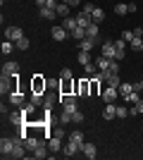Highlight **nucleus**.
Returning a JSON list of instances; mask_svg holds the SVG:
<instances>
[{
	"label": "nucleus",
	"instance_id": "obj_44",
	"mask_svg": "<svg viewBox=\"0 0 143 160\" xmlns=\"http://www.w3.org/2000/svg\"><path fill=\"white\" fill-rule=\"evenodd\" d=\"M43 7H50V10H55V7H57V0H45V5Z\"/></svg>",
	"mask_w": 143,
	"mask_h": 160
},
{
	"label": "nucleus",
	"instance_id": "obj_16",
	"mask_svg": "<svg viewBox=\"0 0 143 160\" xmlns=\"http://www.w3.org/2000/svg\"><path fill=\"white\" fill-rule=\"evenodd\" d=\"M43 141L41 139H36V136H26V141H24V146H26V151H31V153H34L36 148L41 146Z\"/></svg>",
	"mask_w": 143,
	"mask_h": 160
},
{
	"label": "nucleus",
	"instance_id": "obj_3",
	"mask_svg": "<svg viewBox=\"0 0 143 160\" xmlns=\"http://www.w3.org/2000/svg\"><path fill=\"white\" fill-rule=\"evenodd\" d=\"M12 151H14V139L5 136V139L0 141V153H2V158H12Z\"/></svg>",
	"mask_w": 143,
	"mask_h": 160
},
{
	"label": "nucleus",
	"instance_id": "obj_19",
	"mask_svg": "<svg viewBox=\"0 0 143 160\" xmlns=\"http://www.w3.org/2000/svg\"><path fill=\"white\" fill-rule=\"evenodd\" d=\"M69 7H72V5H67V2H57L55 12H57V14L62 17V19H64V17H69Z\"/></svg>",
	"mask_w": 143,
	"mask_h": 160
},
{
	"label": "nucleus",
	"instance_id": "obj_6",
	"mask_svg": "<svg viewBox=\"0 0 143 160\" xmlns=\"http://www.w3.org/2000/svg\"><path fill=\"white\" fill-rule=\"evenodd\" d=\"M50 36H53L55 41H64V38H72V36H69V31L64 27H53L50 29Z\"/></svg>",
	"mask_w": 143,
	"mask_h": 160
},
{
	"label": "nucleus",
	"instance_id": "obj_7",
	"mask_svg": "<svg viewBox=\"0 0 143 160\" xmlns=\"http://www.w3.org/2000/svg\"><path fill=\"white\" fill-rule=\"evenodd\" d=\"M74 91H76V93H79V96H91V81H86V79L76 81Z\"/></svg>",
	"mask_w": 143,
	"mask_h": 160
},
{
	"label": "nucleus",
	"instance_id": "obj_43",
	"mask_svg": "<svg viewBox=\"0 0 143 160\" xmlns=\"http://www.w3.org/2000/svg\"><path fill=\"white\" fill-rule=\"evenodd\" d=\"M34 88L41 93V88H45V81H41V79H36V84H34Z\"/></svg>",
	"mask_w": 143,
	"mask_h": 160
},
{
	"label": "nucleus",
	"instance_id": "obj_17",
	"mask_svg": "<svg viewBox=\"0 0 143 160\" xmlns=\"http://www.w3.org/2000/svg\"><path fill=\"white\" fill-rule=\"evenodd\" d=\"M62 27H64L69 33H72L76 27H79V24H76V17H64V19H62Z\"/></svg>",
	"mask_w": 143,
	"mask_h": 160
},
{
	"label": "nucleus",
	"instance_id": "obj_11",
	"mask_svg": "<svg viewBox=\"0 0 143 160\" xmlns=\"http://www.w3.org/2000/svg\"><path fill=\"white\" fill-rule=\"evenodd\" d=\"M76 153H81V151H79L72 141H67V143L62 146V155H64V158H72V155H76Z\"/></svg>",
	"mask_w": 143,
	"mask_h": 160
},
{
	"label": "nucleus",
	"instance_id": "obj_9",
	"mask_svg": "<svg viewBox=\"0 0 143 160\" xmlns=\"http://www.w3.org/2000/svg\"><path fill=\"white\" fill-rule=\"evenodd\" d=\"M95 46H98V38H83V41H79V50H86V53H91Z\"/></svg>",
	"mask_w": 143,
	"mask_h": 160
},
{
	"label": "nucleus",
	"instance_id": "obj_26",
	"mask_svg": "<svg viewBox=\"0 0 143 160\" xmlns=\"http://www.w3.org/2000/svg\"><path fill=\"white\" fill-rule=\"evenodd\" d=\"M55 10H50V7H41V19H55Z\"/></svg>",
	"mask_w": 143,
	"mask_h": 160
},
{
	"label": "nucleus",
	"instance_id": "obj_1",
	"mask_svg": "<svg viewBox=\"0 0 143 160\" xmlns=\"http://www.w3.org/2000/svg\"><path fill=\"white\" fill-rule=\"evenodd\" d=\"M60 103H62V110H64V112H69V115L79 110V105H76V96H74V93H67L64 98H60Z\"/></svg>",
	"mask_w": 143,
	"mask_h": 160
},
{
	"label": "nucleus",
	"instance_id": "obj_4",
	"mask_svg": "<svg viewBox=\"0 0 143 160\" xmlns=\"http://www.w3.org/2000/svg\"><path fill=\"white\" fill-rule=\"evenodd\" d=\"M100 55H105V58H110V60H115V55H117L115 41H105V43L100 46Z\"/></svg>",
	"mask_w": 143,
	"mask_h": 160
},
{
	"label": "nucleus",
	"instance_id": "obj_23",
	"mask_svg": "<svg viewBox=\"0 0 143 160\" xmlns=\"http://www.w3.org/2000/svg\"><path fill=\"white\" fill-rule=\"evenodd\" d=\"M14 48H17V46H14V41H7V38H5V41H2V48H0V50H2V55H10Z\"/></svg>",
	"mask_w": 143,
	"mask_h": 160
},
{
	"label": "nucleus",
	"instance_id": "obj_28",
	"mask_svg": "<svg viewBox=\"0 0 143 160\" xmlns=\"http://www.w3.org/2000/svg\"><path fill=\"white\" fill-rule=\"evenodd\" d=\"M91 17H93V22H95V24H100V22L105 19V12H102L100 7H95V10H93V14H91Z\"/></svg>",
	"mask_w": 143,
	"mask_h": 160
},
{
	"label": "nucleus",
	"instance_id": "obj_45",
	"mask_svg": "<svg viewBox=\"0 0 143 160\" xmlns=\"http://www.w3.org/2000/svg\"><path fill=\"white\" fill-rule=\"evenodd\" d=\"M134 36H136V38H141V36H143V29L136 27V29H134Z\"/></svg>",
	"mask_w": 143,
	"mask_h": 160
},
{
	"label": "nucleus",
	"instance_id": "obj_36",
	"mask_svg": "<svg viewBox=\"0 0 143 160\" xmlns=\"http://www.w3.org/2000/svg\"><path fill=\"white\" fill-rule=\"evenodd\" d=\"M72 122H76V124H81V122H83V112H81V110L72 112Z\"/></svg>",
	"mask_w": 143,
	"mask_h": 160
},
{
	"label": "nucleus",
	"instance_id": "obj_25",
	"mask_svg": "<svg viewBox=\"0 0 143 160\" xmlns=\"http://www.w3.org/2000/svg\"><path fill=\"white\" fill-rule=\"evenodd\" d=\"M69 36H72V38H79V41H83V38H86V29H83V27H76L74 31L69 33Z\"/></svg>",
	"mask_w": 143,
	"mask_h": 160
},
{
	"label": "nucleus",
	"instance_id": "obj_38",
	"mask_svg": "<svg viewBox=\"0 0 143 160\" xmlns=\"http://www.w3.org/2000/svg\"><path fill=\"white\" fill-rule=\"evenodd\" d=\"M122 38L126 41V43H131V38H134V29H126V31H122Z\"/></svg>",
	"mask_w": 143,
	"mask_h": 160
},
{
	"label": "nucleus",
	"instance_id": "obj_29",
	"mask_svg": "<svg viewBox=\"0 0 143 160\" xmlns=\"http://www.w3.org/2000/svg\"><path fill=\"white\" fill-rule=\"evenodd\" d=\"M131 91H136V88H134V84H126V81H122V86H119V93H122V96H129Z\"/></svg>",
	"mask_w": 143,
	"mask_h": 160
},
{
	"label": "nucleus",
	"instance_id": "obj_31",
	"mask_svg": "<svg viewBox=\"0 0 143 160\" xmlns=\"http://www.w3.org/2000/svg\"><path fill=\"white\" fill-rule=\"evenodd\" d=\"M129 12V5H124V2H119V5H115V14L117 17H122V14Z\"/></svg>",
	"mask_w": 143,
	"mask_h": 160
},
{
	"label": "nucleus",
	"instance_id": "obj_13",
	"mask_svg": "<svg viewBox=\"0 0 143 160\" xmlns=\"http://www.w3.org/2000/svg\"><path fill=\"white\" fill-rule=\"evenodd\" d=\"M69 141H72V143H74L79 151H81L83 143H86V141H83V134H81V132H72V134H69Z\"/></svg>",
	"mask_w": 143,
	"mask_h": 160
},
{
	"label": "nucleus",
	"instance_id": "obj_40",
	"mask_svg": "<svg viewBox=\"0 0 143 160\" xmlns=\"http://www.w3.org/2000/svg\"><path fill=\"white\" fill-rule=\"evenodd\" d=\"M60 122H62V124H67V122H72V115L62 110V115H60Z\"/></svg>",
	"mask_w": 143,
	"mask_h": 160
},
{
	"label": "nucleus",
	"instance_id": "obj_22",
	"mask_svg": "<svg viewBox=\"0 0 143 160\" xmlns=\"http://www.w3.org/2000/svg\"><path fill=\"white\" fill-rule=\"evenodd\" d=\"M48 151H50V148H48V143H41V146L36 148V151H34L31 155H34V158H45V155H48Z\"/></svg>",
	"mask_w": 143,
	"mask_h": 160
},
{
	"label": "nucleus",
	"instance_id": "obj_2",
	"mask_svg": "<svg viewBox=\"0 0 143 160\" xmlns=\"http://www.w3.org/2000/svg\"><path fill=\"white\" fill-rule=\"evenodd\" d=\"M2 77H19V62L7 60L5 65H2Z\"/></svg>",
	"mask_w": 143,
	"mask_h": 160
},
{
	"label": "nucleus",
	"instance_id": "obj_33",
	"mask_svg": "<svg viewBox=\"0 0 143 160\" xmlns=\"http://www.w3.org/2000/svg\"><path fill=\"white\" fill-rule=\"evenodd\" d=\"M83 69H86V74H98V72H100L95 62H88V65H83Z\"/></svg>",
	"mask_w": 143,
	"mask_h": 160
},
{
	"label": "nucleus",
	"instance_id": "obj_12",
	"mask_svg": "<svg viewBox=\"0 0 143 160\" xmlns=\"http://www.w3.org/2000/svg\"><path fill=\"white\" fill-rule=\"evenodd\" d=\"M115 48H117L115 60H122V58H124V53H126V41H124V38H117V41H115Z\"/></svg>",
	"mask_w": 143,
	"mask_h": 160
},
{
	"label": "nucleus",
	"instance_id": "obj_34",
	"mask_svg": "<svg viewBox=\"0 0 143 160\" xmlns=\"http://www.w3.org/2000/svg\"><path fill=\"white\" fill-rule=\"evenodd\" d=\"M138 93H141V91H131V93L124 96V98L129 100V103H138V100H141V96H138Z\"/></svg>",
	"mask_w": 143,
	"mask_h": 160
},
{
	"label": "nucleus",
	"instance_id": "obj_39",
	"mask_svg": "<svg viewBox=\"0 0 143 160\" xmlns=\"http://www.w3.org/2000/svg\"><path fill=\"white\" fill-rule=\"evenodd\" d=\"M117 117H129V110L124 105H117Z\"/></svg>",
	"mask_w": 143,
	"mask_h": 160
},
{
	"label": "nucleus",
	"instance_id": "obj_47",
	"mask_svg": "<svg viewBox=\"0 0 143 160\" xmlns=\"http://www.w3.org/2000/svg\"><path fill=\"white\" fill-rule=\"evenodd\" d=\"M36 5H38V7H43V5H45V0H36Z\"/></svg>",
	"mask_w": 143,
	"mask_h": 160
},
{
	"label": "nucleus",
	"instance_id": "obj_37",
	"mask_svg": "<svg viewBox=\"0 0 143 160\" xmlns=\"http://www.w3.org/2000/svg\"><path fill=\"white\" fill-rule=\"evenodd\" d=\"M93 10H95L93 2H83V7H81V12H86V14H93Z\"/></svg>",
	"mask_w": 143,
	"mask_h": 160
},
{
	"label": "nucleus",
	"instance_id": "obj_5",
	"mask_svg": "<svg viewBox=\"0 0 143 160\" xmlns=\"http://www.w3.org/2000/svg\"><path fill=\"white\" fill-rule=\"evenodd\" d=\"M21 36H24V31H21L19 27H7V29H5V38H7V41H14V43H17Z\"/></svg>",
	"mask_w": 143,
	"mask_h": 160
},
{
	"label": "nucleus",
	"instance_id": "obj_18",
	"mask_svg": "<svg viewBox=\"0 0 143 160\" xmlns=\"http://www.w3.org/2000/svg\"><path fill=\"white\" fill-rule=\"evenodd\" d=\"M95 65H98V69H110V65H112V60L110 58H105V55H100V58H95Z\"/></svg>",
	"mask_w": 143,
	"mask_h": 160
},
{
	"label": "nucleus",
	"instance_id": "obj_46",
	"mask_svg": "<svg viewBox=\"0 0 143 160\" xmlns=\"http://www.w3.org/2000/svg\"><path fill=\"white\" fill-rule=\"evenodd\" d=\"M62 2H67V5H79L81 0H62Z\"/></svg>",
	"mask_w": 143,
	"mask_h": 160
},
{
	"label": "nucleus",
	"instance_id": "obj_14",
	"mask_svg": "<svg viewBox=\"0 0 143 160\" xmlns=\"http://www.w3.org/2000/svg\"><path fill=\"white\" fill-rule=\"evenodd\" d=\"M81 153L86 155L88 160H93L95 155H98V148H95V143H83V148H81Z\"/></svg>",
	"mask_w": 143,
	"mask_h": 160
},
{
	"label": "nucleus",
	"instance_id": "obj_24",
	"mask_svg": "<svg viewBox=\"0 0 143 160\" xmlns=\"http://www.w3.org/2000/svg\"><path fill=\"white\" fill-rule=\"evenodd\" d=\"M79 65H88V62H93V58H91V53H86V50H79Z\"/></svg>",
	"mask_w": 143,
	"mask_h": 160
},
{
	"label": "nucleus",
	"instance_id": "obj_30",
	"mask_svg": "<svg viewBox=\"0 0 143 160\" xmlns=\"http://www.w3.org/2000/svg\"><path fill=\"white\" fill-rule=\"evenodd\" d=\"M14 46H17V50H26V48L31 46V43H29V38H26V36H21V38L17 41V43H14Z\"/></svg>",
	"mask_w": 143,
	"mask_h": 160
},
{
	"label": "nucleus",
	"instance_id": "obj_32",
	"mask_svg": "<svg viewBox=\"0 0 143 160\" xmlns=\"http://www.w3.org/2000/svg\"><path fill=\"white\" fill-rule=\"evenodd\" d=\"M129 46H131V48H134V50H136V53H138V50H143V38H136V36H134Z\"/></svg>",
	"mask_w": 143,
	"mask_h": 160
},
{
	"label": "nucleus",
	"instance_id": "obj_20",
	"mask_svg": "<svg viewBox=\"0 0 143 160\" xmlns=\"http://www.w3.org/2000/svg\"><path fill=\"white\" fill-rule=\"evenodd\" d=\"M10 103H12V105H24V96H21L19 91H12V93H10Z\"/></svg>",
	"mask_w": 143,
	"mask_h": 160
},
{
	"label": "nucleus",
	"instance_id": "obj_42",
	"mask_svg": "<svg viewBox=\"0 0 143 160\" xmlns=\"http://www.w3.org/2000/svg\"><path fill=\"white\" fill-rule=\"evenodd\" d=\"M110 72H112V74H119V62H117V60H112V65H110Z\"/></svg>",
	"mask_w": 143,
	"mask_h": 160
},
{
	"label": "nucleus",
	"instance_id": "obj_21",
	"mask_svg": "<svg viewBox=\"0 0 143 160\" xmlns=\"http://www.w3.org/2000/svg\"><path fill=\"white\" fill-rule=\"evenodd\" d=\"M36 103H26V105H19V110H21V115H24V117H29V115H34V110H36Z\"/></svg>",
	"mask_w": 143,
	"mask_h": 160
},
{
	"label": "nucleus",
	"instance_id": "obj_15",
	"mask_svg": "<svg viewBox=\"0 0 143 160\" xmlns=\"http://www.w3.org/2000/svg\"><path fill=\"white\" fill-rule=\"evenodd\" d=\"M102 117H105V120H115V117H117V105H115V103H107V105H105Z\"/></svg>",
	"mask_w": 143,
	"mask_h": 160
},
{
	"label": "nucleus",
	"instance_id": "obj_35",
	"mask_svg": "<svg viewBox=\"0 0 143 160\" xmlns=\"http://www.w3.org/2000/svg\"><path fill=\"white\" fill-rule=\"evenodd\" d=\"M31 103H36V105H43V93L34 91V93H31Z\"/></svg>",
	"mask_w": 143,
	"mask_h": 160
},
{
	"label": "nucleus",
	"instance_id": "obj_41",
	"mask_svg": "<svg viewBox=\"0 0 143 160\" xmlns=\"http://www.w3.org/2000/svg\"><path fill=\"white\" fill-rule=\"evenodd\" d=\"M60 77H62V79H64V81H69V79H72V69H67V67H64Z\"/></svg>",
	"mask_w": 143,
	"mask_h": 160
},
{
	"label": "nucleus",
	"instance_id": "obj_27",
	"mask_svg": "<svg viewBox=\"0 0 143 160\" xmlns=\"http://www.w3.org/2000/svg\"><path fill=\"white\" fill-rule=\"evenodd\" d=\"M86 38H98V24H91V27H86Z\"/></svg>",
	"mask_w": 143,
	"mask_h": 160
},
{
	"label": "nucleus",
	"instance_id": "obj_10",
	"mask_svg": "<svg viewBox=\"0 0 143 160\" xmlns=\"http://www.w3.org/2000/svg\"><path fill=\"white\" fill-rule=\"evenodd\" d=\"M76 24H79V27H91V24H93V17H91V14H86V12H79L76 14Z\"/></svg>",
	"mask_w": 143,
	"mask_h": 160
},
{
	"label": "nucleus",
	"instance_id": "obj_8",
	"mask_svg": "<svg viewBox=\"0 0 143 160\" xmlns=\"http://www.w3.org/2000/svg\"><path fill=\"white\" fill-rule=\"evenodd\" d=\"M117 96H119V88L107 86L105 91H102V100H105V103H115V100H117Z\"/></svg>",
	"mask_w": 143,
	"mask_h": 160
}]
</instances>
